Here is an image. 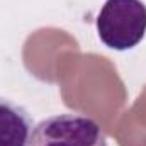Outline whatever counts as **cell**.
I'll list each match as a JSON object with an SVG mask.
<instances>
[{"mask_svg": "<svg viewBox=\"0 0 146 146\" xmlns=\"http://www.w3.org/2000/svg\"><path fill=\"white\" fill-rule=\"evenodd\" d=\"M33 119L19 104L0 97V146H26Z\"/></svg>", "mask_w": 146, "mask_h": 146, "instance_id": "3", "label": "cell"}, {"mask_svg": "<svg viewBox=\"0 0 146 146\" xmlns=\"http://www.w3.org/2000/svg\"><path fill=\"white\" fill-rule=\"evenodd\" d=\"M100 41L115 51L138 46L146 34V5L141 0H106L99 17Z\"/></svg>", "mask_w": 146, "mask_h": 146, "instance_id": "1", "label": "cell"}, {"mask_svg": "<svg viewBox=\"0 0 146 146\" xmlns=\"http://www.w3.org/2000/svg\"><path fill=\"white\" fill-rule=\"evenodd\" d=\"M26 146H107L100 124L85 114H54L33 127Z\"/></svg>", "mask_w": 146, "mask_h": 146, "instance_id": "2", "label": "cell"}]
</instances>
